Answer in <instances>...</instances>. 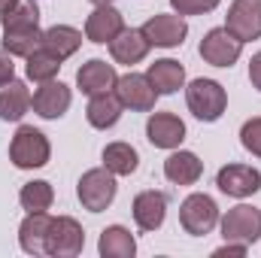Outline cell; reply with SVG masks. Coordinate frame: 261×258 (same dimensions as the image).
Instances as JSON below:
<instances>
[{"instance_id":"16","label":"cell","mask_w":261,"mask_h":258,"mask_svg":"<svg viewBox=\"0 0 261 258\" xmlns=\"http://www.w3.org/2000/svg\"><path fill=\"white\" fill-rule=\"evenodd\" d=\"M130 213H134V222L140 231H158L164 225V216H167V194L155 192V189L140 192L134 197Z\"/></svg>"},{"instance_id":"19","label":"cell","mask_w":261,"mask_h":258,"mask_svg":"<svg viewBox=\"0 0 261 258\" xmlns=\"http://www.w3.org/2000/svg\"><path fill=\"white\" fill-rule=\"evenodd\" d=\"M31 110V91L21 79H9L0 85V119L3 122H21Z\"/></svg>"},{"instance_id":"26","label":"cell","mask_w":261,"mask_h":258,"mask_svg":"<svg viewBox=\"0 0 261 258\" xmlns=\"http://www.w3.org/2000/svg\"><path fill=\"white\" fill-rule=\"evenodd\" d=\"M103 167L110 170V173H116V176H130L134 170H137V164H140V155H137V149L130 146V143H110L107 149H103Z\"/></svg>"},{"instance_id":"12","label":"cell","mask_w":261,"mask_h":258,"mask_svg":"<svg viewBox=\"0 0 261 258\" xmlns=\"http://www.w3.org/2000/svg\"><path fill=\"white\" fill-rule=\"evenodd\" d=\"M122 31H125V15H122L113 3L94 6V12L85 18V40H91V43H97V46L113 43Z\"/></svg>"},{"instance_id":"30","label":"cell","mask_w":261,"mask_h":258,"mask_svg":"<svg viewBox=\"0 0 261 258\" xmlns=\"http://www.w3.org/2000/svg\"><path fill=\"white\" fill-rule=\"evenodd\" d=\"M240 143H243V149H246L249 155L261 158V116L243 122V128H240Z\"/></svg>"},{"instance_id":"31","label":"cell","mask_w":261,"mask_h":258,"mask_svg":"<svg viewBox=\"0 0 261 258\" xmlns=\"http://www.w3.org/2000/svg\"><path fill=\"white\" fill-rule=\"evenodd\" d=\"M222 0H170L173 12L179 15H203V12H213Z\"/></svg>"},{"instance_id":"17","label":"cell","mask_w":261,"mask_h":258,"mask_svg":"<svg viewBox=\"0 0 261 258\" xmlns=\"http://www.w3.org/2000/svg\"><path fill=\"white\" fill-rule=\"evenodd\" d=\"M149 40H146V34H143V28H125L113 43H110V55H113V61L116 64H140L146 55H149Z\"/></svg>"},{"instance_id":"15","label":"cell","mask_w":261,"mask_h":258,"mask_svg":"<svg viewBox=\"0 0 261 258\" xmlns=\"http://www.w3.org/2000/svg\"><path fill=\"white\" fill-rule=\"evenodd\" d=\"M146 140L155 149H176L186 140V122L173 113H152L146 122Z\"/></svg>"},{"instance_id":"18","label":"cell","mask_w":261,"mask_h":258,"mask_svg":"<svg viewBox=\"0 0 261 258\" xmlns=\"http://www.w3.org/2000/svg\"><path fill=\"white\" fill-rule=\"evenodd\" d=\"M49 213H28L18 225V246L28 255H46V234H49Z\"/></svg>"},{"instance_id":"20","label":"cell","mask_w":261,"mask_h":258,"mask_svg":"<svg viewBox=\"0 0 261 258\" xmlns=\"http://www.w3.org/2000/svg\"><path fill=\"white\" fill-rule=\"evenodd\" d=\"M164 176H167V183H173V186H195L197 179L203 176V161L197 158L195 152L179 149V152H173V155L164 161Z\"/></svg>"},{"instance_id":"22","label":"cell","mask_w":261,"mask_h":258,"mask_svg":"<svg viewBox=\"0 0 261 258\" xmlns=\"http://www.w3.org/2000/svg\"><path fill=\"white\" fill-rule=\"evenodd\" d=\"M146 76H149L152 88L158 91V97L161 94H176L186 85V67L179 64V61H173V58H161V61L149 64Z\"/></svg>"},{"instance_id":"4","label":"cell","mask_w":261,"mask_h":258,"mask_svg":"<svg viewBox=\"0 0 261 258\" xmlns=\"http://www.w3.org/2000/svg\"><path fill=\"white\" fill-rule=\"evenodd\" d=\"M222 237L228 243H258L261 240V210L252 203H237L222 216Z\"/></svg>"},{"instance_id":"34","label":"cell","mask_w":261,"mask_h":258,"mask_svg":"<svg viewBox=\"0 0 261 258\" xmlns=\"http://www.w3.org/2000/svg\"><path fill=\"white\" fill-rule=\"evenodd\" d=\"M249 82H252V88L261 91V52H255L249 61Z\"/></svg>"},{"instance_id":"23","label":"cell","mask_w":261,"mask_h":258,"mask_svg":"<svg viewBox=\"0 0 261 258\" xmlns=\"http://www.w3.org/2000/svg\"><path fill=\"white\" fill-rule=\"evenodd\" d=\"M79 46H82V31H76L70 24H52L49 31H43V49H49L61 61L76 55Z\"/></svg>"},{"instance_id":"10","label":"cell","mask_w":261,"mask_h":258,"mask_svg":"<svg viewBox=\"0 0 261 258\" xmlns=\"http://www.w3.org/2000/svg\"><path fill=\"white\" fill-rule=\"evenodd\" d=\"M225 28L243 43L261 40V0H234L228 6Z\"/></svg>"},{"instance_id":"33","label":"cell","mask_w":261,"mask_h":258,"mask_svg":"<svg viewBox=\"0 0 261 258\" xmlns=\"http://www.w3.org/2000/svg\"><path fill=\"white\" fill-rule=\"evenodd\" d=\"M246 249H249L246 243H228V240H225V246H219L213 255L216 258H222V255H246Z\"/></svg>"},{"instance_id":"6","label":"cell","mask_w":261,"mask_h":258,"mask_svg":"<svg viewBox=\"0 0 261 258\" xmlns=\"http://www.w3.org/2000/svg\"><path fill=\"white\" fill-rule=\"evenodd\" d=\"M85 246V231L76 219L70 216H55L49 222V234H46V255L55 258H73L82 252Z\"/></svg>"},{"instance_id":"32","label":"cell","mask_w":261,"mask_h":258,"mask_svg":"<svg viewBox=\"0 0 261 258\" xmlns=\"http://www.w3.org/2000/svg\"><path fill=\"white\" fill-rule=\"evenodd\" d=\"M12 76H15V64H12V55H9V52H6V49L0 46V85H3V82H9Z\"/></svg>"},{"instance_id":"21","label":"cell","mask_w":261,"mask_h":258,"mask_svg":"<svg viewBox=\"0 0 261 258\" xmlns=\"http://www.w3.org/2000/svg\"><path fill=\"white\" fill-rule=\"evenodd\" d=\"M122 100L116 97V91H103V94H94L91 100H88V107H85V119H88V125L97 131H107L113 128L119 119H122Z\"/></svg>"},{"instance_id":"7","label":"cell","mask_w":261,"mask_h":258,"mask_svg":"<svg viewBox=\"0 0 261 258\" xmlns=\"http://www.w3.org/2000/svg\"><path fill=\"white\" fill-rule=\"evenodd\" d=\"M143 34L149 40V46H158V49H176L182 46V40L189 37V21L186 15L179 12H155L146 24H143Z\"/></svg>"},{"instance_id":"3","label":"cell","mask_w":261,"mask_h":258,"mask_svg":"<svg viewBox=\"0 0 261 258\" xmlns=\"http://www.w3.org/2000/svg\"><path fill=\"white\" fill-rule=\"evenodd\" d=\"M116 173H110L107 167H91L82 173L76 194H79V203L88 210V213H103L113 200H116Z\"/></svg>"},{"instance_id":"9","label":"cell","mask_w":261,"mask_h":258,"mask_svg":"<svg viewBox=\"0 0 261 258\" xmlns=\"http://www.w3.org/2000/svg\"><path fill=\"white\" fill-rule=\"evenodd\" d=\"M116 97L130 113H152L155 100H158V91L152 88L146 73H125L116 82Z\"/></svg>"},{"instance_id":"14","label":"cell","mask_w":261,"mask_h":258,"mask_svg":"<svg viewBox=\"0 0 261 258\" xmlns=\"http://www.w3.org/2000/svg\"><path fill=\"white\" fill-rule=\"evenodd\" d=\"M116 82H119L116 67L100 61V58H91V61H85V64L76 70V85L88 97L103 94V91H116Z\"/></svg>"},{"instance_id":"11","label":"cell","mask_w":261,"mask_h":258,"mask_svg":"<svg viewBox=\"0 0 261 258\" xmlns=\"http://www.w3.org/2000/svg\"><path fill=\"white\" fill-rule=\"evenodd\" d=\"M216 186L228 197H240V200L252 197L255 192H261V170L249 164H228L216 173Z\"/></svg>"},{"instance_id":"5","label":"cell","mask_w":261,"mask_h":258,"mask_svg":"<svg viewBox=\"0 0 261 258\" xmlns=\"http://www.w3.org/2000/svg\"><path fill=\"white\" fill-rule=\"evenodd\" d=\"M179 225L192 237H206L219 225V207L210 194H189L179 207Z\"/></svg>"},{"instance_id":"13","label":"cell","mask_w":261,"mask_h":258,"mask_svg":"<svg viewBox=\"0 0 261 258\" xmlns=\"http://www.w3.org/2000/svg\"><path fill=\"white\" fill-rule=\"evenodd\" d=\"M70 100H73L70 88L64 82H55V79L40 82V88L31 94V107L40 119H61L70 110Z\"/></svg>"},{"instance_id":"1","label":"cell","mask_w":261,"mask_h":258,"mask_svg":"<svg viewBox=\"0 0 261 258\" xmlns=\"http://www.w3.org/2000/svg\"><path fill=\"white\" fill-rule=\"evenodd\" d=\"M49 158H52V146H49V137L43 131H37L34 125H21V128L15 131V137L9 143V161L18 170L46 167Z\"/></svg>"},{"instance_id":"25","label":"cell","mask_w":261,"mask_h":258,"mask_svg":"<svg viewBox=\"0 0 261 258\" xmlns=\"http://www.w3.org/2000/svg\"><path fill=\"white\" fill-rule=\"evenodd\" d=\"M3 31H18V28H40V6L37 0H12L0 12Z\"/></svg>"},{"instance_id":"27","label":"cell","mask_w":261,"mask_h":258,"mask_svg":"<svg viewBox=\"0 0 261 258\" xmlns=\"http://www.w3.org/2000/svg\"><path fill=\"white\" fill-rule=\"evenodd\" d=\"M3 49L12 58H28L37 49H43V31L40 28H18V31H3Z\"/></svg>"},{"instance_id":"36","label":"cell","mask_w":261,"mask_h":258,"mask_svg":"<svg viewBox=\"0 0 261 258\" xmlns=\"http://www.w3.org/2000/svg\"><path fill=\"white\" fill-rule=\"evenodd\" d=\"M9 3H12V0H0V12H3V9H6Z\"/></svg>"},{"instance_id":"29","label":"cell","mask_w":261,"mask_h":258,"mask_svg":"<svg viewBox=\"0 0 261 258\" xmlns=\"http://www.w3.org/2000/svg\"><path fill=\"white\" fill-rule=\"evenodd\" d=\"M28 64H24V73H28V79L31 82H49V79H55L58 76V70H61V58H55L49 49H37L34 55H28L24 58Z\"/></svg>"},{"instance_id":"2","label":"cell","mask_w":261,"mask_h":258,"mask_svg":"<svg viewBox=\"0 0 261 258\" xmlns=\"http://www.w3.org/2000/svg\"><path fill=\"white\" fill-rule=\"evenodd\" d=\"M186 104L192 110V116L200 122H219L225 107H228V94L216 79H195L186 88Z\"/></svg>"},{"instance_id":"24","label":"cell","mask_w":261,"mask_h":258,"mask_svg":"<svg viewBox=\"0 0 261 258\" xmlns=\"http://www.w3.org/2000/svg\"><path fill=\"white\" fill-rule=\"evenodd\" d=\"M97 252L103 258H134L137 252V240L125 225H110L100 231V240H97Z\"/></svg>"},{"instance_id":"28","label":"cell","mask_w":261,"mask_h":258,"mask_svg":"<svg viewBox=\"0 0 261 258\" xmlns=\"http://www.w3.org/2000/svg\"><path fill=\"white\" fill-rule=\"evenodd\" d=\"M55 200V192L46 179H34V183H24L21 192H18V203L24 213H46Z\"/></svg>"},{"instance_id":"35","label":"cell","mask_w":261,"mask_h":258,"mask_svg":"<svg viewBox=\"0 0 261 258\" xmlns=\"http://www.w3.org/2000/svg\"><path fill=\"white\" fill-rule=\"evenodd\" d=\"M94 6H103V3H113V0H91Z\"/></svg>"},{"instance_id":"8","label":"cell","mask_w":261,"mask_h":258,"mask_svg":"<svg viewBox=\"0 0 261 258\" xmlns=\"http://www.w3.org/2000/svg\"><path fill=\"white\" fill-rule=\"evenodd\" d=\"M197 52H200V58L206 64H213V67H234L237 58H240V52H243V40H237L228 28H213L200 40Z\"/></svg>"}]
</instances>
